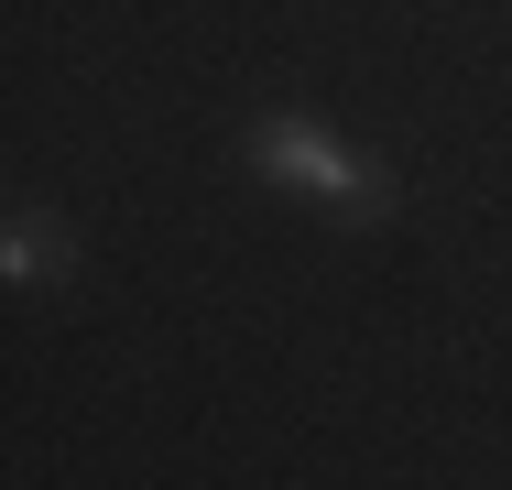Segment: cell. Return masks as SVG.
<instances>
[{"mask_svg":"<svg viewBox=\"0 0 512 490\" xmlns=\"http://www.w3.org/2000/svg\"><path fill=\"white\" fill-rule=\"evenodd\" d=\"M251 164L273 175V186L316 196L327 218H349V229H382L393 218V175L371 164V153H349L327 120H306V109H262L251 120Z\"/></svg>","mask_w":512,"mask_h":490,"instance_id":"6da1fadb","label":"cell"},{"mask_svg":"<svg viewBox=\"0 0 512 490\" xmlns=\"http://www.w3.org/2000/svg\"><path fill=\"white\" fill-rule=\"evenodd\" d=\"M77 273V240L44 218V207H11V240H0V284L11 294H44V284H66Z\"/></svg>","mask_w":512,"mask_h":490,"instance_id":"7a4b0ae2","label":"cell"}]
</instances>
